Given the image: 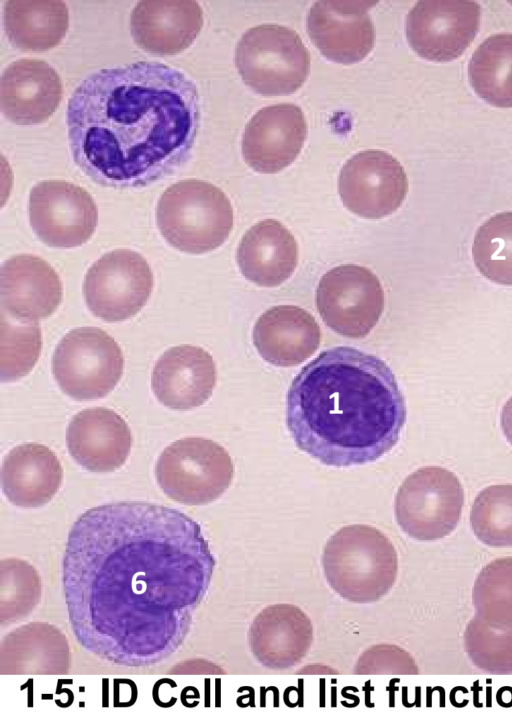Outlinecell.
Instances as JSON below:
<instances>
[{
	"mask_svg": "<svg viewBox=\"0 0 512 720\" xmlns=\"http://www.w3.org/2000/svg\"><path fill=\"white\" fill-rule=\"evenodd\" d=\"M472 254L476 268L485 278L512 285V211L498 213L481 224Z\"/></svg>",
	"mask_w": 512,
	"mask_h": 720,
	"instance_id": "obj_29",
	"label": "cell"
},
{
	"mask_svg": "<svg viewBox=\"0 0 512 720\" xmlns=\"http://www.w3.org/2000/svg\"><path fill=\"white\" fill-rule=\"evenodd\" d=\"M500 423L507 441L512 445V397L502 408Z\"/></svg>",
	"mask_w": 512,
	"mask_h": 720,
	"instance_id": "obj_36",
	"label": "cell"
},
{
	"mask_svg": "<svg viewBox=\"0 0 512 720\" xmlns=\"http://www.w3.org/2000/svg\"><path fill=\"white\" fill-rule=\"evenodd\" d=\"M124 357L117 342L97 327L69 331L52 357V373L60 389L75 400L109 394L119 382Z\"/></svg>",
	"mask_w": 512,
	"mask_h": 720,
	"instance_id": "obj_8",
	"label": "cell"
},
{
	"mask_svg": "<svg viewBox=\"0 0 512 720\" xmlns=\"http://www.w3.org/2000/svg\"><path fill=\"white\" fill-rule=\"evenodd\" d=\"M470 526L490 547H512V484L491 485L475 497Z\"/></svg>",
	"mask_w": 512,
	"mask_h": 720,
	"instance_id": "obj_30",
	"label": "cell"
},
{
	"mask_svg": "<svg viewBox=\"0 0 512 720\" xmlns=\"http://www.w3.org/2000/svg\"><path fill=\"white\" fill-rule=\"evenodd\" d=\"M321 563L330 588L358 604L376 602L387 595L398 575L393 543L382 531L366 524L344 526L330 536Z\"/></svg>",
	"mask_w": 512,
	"mask_h": 720,
	"instance_id": "obj_4",
	"label": "cell"
},
{
	"mask_svg": "<svg viewBox=\"0 0 512 720\" xmlns=\"http://www.w3.org/2000/svg\"><path fill=\"white\" fill-rule=\"evenodd\" d=\"M2 674H63L70 667L65 635L49 623H29L7 634L1 644Z\"/></svg>",
	"mask_w": 512,
	"mask_h": 720,
	"instance_id": "obj_26",
	"label": "cell"
},
{
	"mask_svg": "<svg viewBox=\"0 0 512 720\" xmlns=\"http://www.w3.org/2000/svg\"><path fill=\"white\" fill-rule=\"evenodd\" d=\"M317 310L326 325L350 338L367 336L384 309V292L369 269L341 265L327 271L316 291Z\"/></svg>",
	"mask_w": 512,
	"mask_h": 720,
	"instance_id": "obj_11",
	"label": "cell"
},
{
	"mask_svg": "<svg viewBox=\"0 0 512 720\" xmlns=\"http://www.w3.org/2000/svg\"><path fill=\"white\" fill-rule=\"evenodd\" d=\"M286 423L296 446L335 467L376 461L397 444L404 396L390 367L357 348L321 352L293 379Z\"/></svg>",
	"mask_w": 512,
	"mask_h": 720,
	"instance_id": "obj_3",
	"label": "cell"
},
{
	"mask_svg": "<svg viewBox=\"0 0 512 720\" xmlns=\"http://www.w3.org/2000/svg\"><path fill=\"white\" fill-rule=\"evenodd\" d=\"M468 78L474 92L488 104L512 107V33L492 35L476 48Z\"/></svg>",
	"mask_w": 512,
	"mask_h": 720,
	"instance_id": "obj_28",
	"label": "cell"
},
{
	"mask_svg": "<svg viewBox=\"0 0 512 720\" xmlns=\"http://www.w3.org/2000/svg\"><path fill=\"white\" fill-rule=\"evenodd\" d=\"M480 19L481 6L475 1H419L406 17L407 41L425 59L452 61L469 47Z\"/></svg>",
	"mask_w": 512,
	"mask_h": 720,
	"instance_id": "obj_13",
	"label": "cell"
},
{
	"mask_svg": "<svg viewBox=\"0 0 512 720\" xmlns=\"http://www.w3.org/2000/svg\"><path fill=\"white\" fill-rule=\"evenodd\" d=\"M216 561L200 525L163 505H99L73 523L62 562L69 624L88 653L156 665L184 643Z\"/></svg>",
	"mask_w": 512,
	"mask_h": 720,
	"instance_id": "obj_1",
	"label": "cell"
},
{
	"mask_svg": "<svg viewBox=\"0 0 512 720\" xmlns=\"http://www.w3.org/2000/svg\"><path fill=\"white\" fill-rule=\"evenodd\" d=\"M234 466L229 453L203 437H186L166 447L158 458L155 476L173 501L185 505L208 504L232 483Z\"/></svg>",
	"mask_w": 512,
	"mask_h": 720,
	"instance_id": "obj_7",
	"label": "cell"
},
{
	"mask_svg": "<svg viewBox=\"0 0 512 720\" xmlns=\"http://www.w3.org/2000/svg\"><path fill=\"white\" fill-rule=\"evenodd\" d=\"M244 83L255 92L284 95L297 91L310 71V54L294 30L262 24L249 28L235 50Z\"/></svg>",
	"mask_w": 512,
	"mask_h": 720,
	"instance_id": "obj_6",
	"label": "cell"
},
{
	"mask_svg": "<svg viewBox=\"0 0 512 720\" xmlns=\"http://www.w3.org/2000/svg\"><path fill=\"white\" fill-rule=\"evenodd\" d=\"M42 346L38 322H23L1 311V381L26 376L35 366Z\"/></svg>",
	"mask_w": 512,
	"mask_h": 720,
	"instance_id": "obj_33",
	"label": "cell"
},
{
	"mask_svg": "<svg viewBox=\"0 0 512 720\" xmlns=\"http://www.w3.org/2000/svg\"><path fill=\"white\" fill-rule=\"evenodd\" d=\"M63 469L56 454L39 443L14 447L4 458L2 490L14 505L32 508L48 503L62 483Z\"/></svg>",
	"mask_w": 512,
	"mask_h": 720,
	"instance_id": "obj_25",
	"label": "cell"
},
{
	"mask_svg": "<svg viewBox=\"0 0 512 720\" xmlns=\"http://www.w3.org/2000/svg\"><path fill=\"white\" fill-rule=\"evenodd\" d=\"M217 373L210 353L198 346L179 345L165 351L152 372L156 398L174 410H190L212 395Z\"/></svg>",
	"mask_w": 512,
	"mask_h": 720,
	"instance_id": "obj_22",
	"label": "cell"
},
{
	"mask_svg": "<svg viewBox=\"0 0 512 720\" xmlns=\"http://www.w3.org/2000/svg\"><path fill=\"white\" fill-rule=\"evenodd\" d=\"M464 647L470 661L492 674L512 673V624H496L474 616L466 625Z\"/></svg>",
	"mask_w": 512,
	"mask_h": 720,
	"instance_id": "obj_31",
	"label": "cell"
},
{
	"mask_svg": "<svg viewBox=\"0 0 512 720\" xmlns=\"http://www.w3.org/2000/svg\"><path fill=\"white\" fill-rule=\"evenodd\" d=\"M464 492L456 475L439 466H427L410 474L395 497V517L409 537L434 541L457 526Z\"/></svg>",
	"mask_w": 512,
	"mask_h": 720,
	"instance_id": "obj_9",
	"label": "cell"
},
{
	"mask_svg": "<svg viewBox=\"0 0 512 720\" xmlns=\"http://www.w3.org/2000/svg\"><path fill=\"white\" fill-rule=\"evenodd\" d=\"M472 600L475 616L496 624H512V556L496 558L477 574Z\"/></svg>",
	"mask_w": 512,
	"mask_h": 720,
	"instance_id": "obj_32",
	"label": "cell"
},
{
	"mask_svg": "<svg viewBox=\"0 0 512 720\" xmlns=\"http://www.w3.org/2000/svg\"><path fill=\"white\" fill-rule=\"evenodd\" d=\"M253 344L268 363L295 366L318 349L321 331L315 318L295 305H278L265 311L256 321Z\"/></svg>",
	"mask_w": 512,
	"mask_h": 720,
	"instance_id": "obj_23",
	"label": "cell"
},
{
	"mask_svg": "<svg viewBox=\"0 0 512 720\" xmlns=\"http://www.w3.org/2000/svg\"><path fill=\"white\" fill-rule=\"evenodd\" d=\"M307 135L302 110L292 103H279L258 110L245 126L242 154L252 169L277 173L299 155Z\"/></svg>",
	"mask_w": 512,
	"mask_h": 720,
	"instance_id": "obj_16",
	"label": "cell"
},
{
	"mask_svg": "<svg viewBox=\"0 0 512 720\" xmlns=\"http://www.w3.org/2000/svg\"><path fill=\"white\" fill-rule=\"evenodd\" d=\"M66 444L72 458L86 470L111 472L127 460L132 435L126 421L115 411L88 408L71 419Z\"/></svg>",
	"mask_w": 512,
	"mask_h": 720,
	"instance_id": "obj_21",
	"label": "cell"
},
{
	"mask_svg": "<svg viewBox=\"0 0 512 720\" xmlns=\"http://www.w3.org/2000/svg\"><path fill=\"white\" fill-rule=\"evenodd\" d=\"M338 192L354 214L379 219L395 212L408 192V179L400 162L380 150H365L350 157L341 168Z\"/></svg>",
	"mask_w": 512,
	"mask_h": 720,
	"instance_id": "obj_14",
	"label": "cell"
},
{
	"mask_svg": "<svg viewBox=\"0 0 512 720\" xmlns=\"http://www.w3.org/2000/svg\"><path fill=\"white\" fill-rule=\"evenodd\" d=\"M62 94L60 76L41 59L13 61L1 76V112L17 125H33L48 120L57 110Z\"/></svg>",
	"mask_w": 512,
	"mask_h": 720,
	"instance_id": "obj_19",
	"label": "cell"
},
{
	"mask_svg": "<svg viewBox=\"0 0 512 720\" xmlns=\"http://www.w3.org/2000/svg\"><path fill=\"white\" fill-rule=\"evenodd\" d=\"M199 122L194 81L155 61L93 72L66 109L74 163L95 183L115 189L173 174L190 157Z\"/></svg>",
	"mask_w": 512,
	"mask_h": 720,
	"instance_id": "obj_2",
	"label": "cell"
},
{
	"mask_svg": "<svg viewBox=\"0 0 512 720\" xmlns=\"http://www.w3.org/2000/svg\"><path fill=\"white\" fill-rule=\"evenodd\" d=\"M353 672L356 674H418L412 655L393 644H377L359 657Z\"/></svg>",
	"mask_w": 512,
	"mask_h": 720,
	"instance_id": "obj_35",
	"label": "cell"
},
{
	"mask_svg": "<svg viewBox=\"0 0 512 720\" xmlns=\"http://www.w3.org/2000/svg\"><path fill=\"white\" fill-rule=\"evenodd\" d=\"M62 294L59 275L36 255L18 254L1 266V309L12 319L23 322L46 319L58 308Z\"/></svg>",
	"mask_w": 512,
	"mask_h": 720,
	"instance_id": "obj_17",
	"label": "cell"
},
{
	"mask_svg": "<svg viewBox=\"0 0 512 720\" xmlns=\"http://www.w3.org/2000/svg\"><path fill=\"white\" fill-rule=\"evenodd\" d=\"M233 208L226 194L199 179L180 180L160 196L156 224L174 248L202 254L220 247L233 228Z\"/></svg>",
	"mask_w": 512,
	"mask_h": 720,
	"instance_id": "obj_5",
	"label": "cell"
},
{
	"mask_svg": "<svg viewBox=\"0 0 512 720\" xmlns=\"http://www.w3.org/2000/svg\"><path fill=\"white\" fill-rule=\"evenodd\" d=\"M203 11L196 1H139L130 15L136 45L150 54L172 56L186 50L203 27Z\"/></svg>",
	"mask_w": 512,
	"mask_h": 720,
	"instance_id": "obj_20",
	"label": "cell"
},
{
	"mask_svg": "<svg viewBox=\"0 0 512 720\" xmlns=\"http://www.w3.org/2000/svg\"><path fill=\"white\" fill-rule=\"evenodd\" d=\"M313 642V625L309 616L289 603L263 608L248 629V645L262 666L285 670L299 664Z\"/></svg>",
	"mask_w": 512,
	"mask_h": 720,
	"instance_id": "obj_18",
	"label": "cell"
},
{
	"mask_svg": "<svg viewBox=\"0 0 512 720\" xmlns=\"http://www.w3.org/2000/svg\"><path fill=\"white\" fill-rule=\"evenodd\" d=\"M41 594L37 571L26 561H1V622L18 621L33 611Z\"/></svg>",
	"mask_w": 512,
	"mask_h": 720,
	"instance_id": "obj_34",
	"label": "cell"
},
{
	"mask_svg": "<svg viewBox=\"0 0 512 720\" xmlns=\"http://www.w3.org/2000/svg\"><path fill=\"white\" fill-rule=\"evenodd\" d=\"M3 26L9 42L25 52L56 47L69 28V10L63 1L9 0L3 6Z\"/></svg>",
	"mask_w": 512,
	"mask_h": 720,
	"instance_id": "obj_27",
	"label": "cell"
},
{
	"mask_svg": "<svg viewBox=\"0 0 512 720\" xmlns=\"http://www.w3.org/2000/svg\"><path fill=\"white\" fill-rule=\"evenodd\" d=\"M28 211L37 237L54 248L83 245L98 224V209L92 196L64 180L37 183L29 194Z\"/></svg>",
	"mask_w": 512,
	"mask_h": 720,
	"instance_id": "obj_12",
	"label": "cell"
},
{
	"mask_svg": "<svg viewBox=\"0 0 512 720\" xmlns=\"http://www.w3.org/2000/svg\"><path fill=\"white\" fill-rule=\"evenodd\" d=\"M236 259L247 280L262 287H276L293 274L298 263V245L281 222L265 219L245 232Z\"/></svg>",
	"mask_w": 512,
	"mask_h": 720,
	"instance_id": "obj_24",
	"label": "cell"
},
{
	"mask_svg": "<svg viewBox=\"0 0 512 720\" xmlns=\"http://www.w3.org/2000/svg\"><path fill=\"white\" fill-rule=\"evenodd\" d=\"M153 274L146 259L130 249H116L101 256L88 269L83 296L91 313L106 321H124L147 303Z\"/></svg>",
	"mask_w": 512,
	"mask_h": 720,
	"instance_id": "obj_10",
	"label": "cell"
},
{
	"mask_svg": "<svg viewBox=\"0 0 512 720\" xmlns=\"http://www.w3.org/2000/svg\"><path fill=\"white\" fill-rule=\"evenodd\" d=\"M377 2L321 0L309 9L306 25L313 44L329 60L352 64L374 47L375 28L368 10Z\"/></svg>",
	"mask_w": 512,
	"mask_h": 720,
	"instance_id": "obj_15",
	"label": "cell"
}]
</instances>
